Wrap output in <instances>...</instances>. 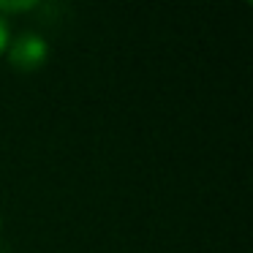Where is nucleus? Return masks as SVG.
Listing matches in <instances>:
<instances>
[{
  "label": "nucleus",
  "instance_id": "f257e3e1",
  "mask_svg": "<svg viewBox=\"0 0 253 253\" xmlns=\"http://www.w3.org/2000/svg\"><path fill=\"white\" fill-rule=\"evenodd\" d=\"M49 57V46H46L44 36L33 33H19L14 41H8V60L17 71H36L41 68Z\"/></svg>",
  "mask_w": 253,
  "mask_h": 253
},
{
  "label": "nucleus",
  "instance_id": "f03ea898",
  "mask_svg": "<svg viewBox=\"0 0 253 253\" xmlns=\"http://www.w3.org/2000/svg\"><path fill=\"white\" fill-rule=\"evenodd\" d=\"M28 8H36V0H25V3H3L0 0V11H28Z\"/></svg>",
  "mask_w": 253,
  "mask_h": 253
},
{
  "label": "nucleus",
  "instance_id": "7ed1b4c3",
  "mask_svg": "<svg viewBox=\"0 0 253 253\" xmlns=\"http://www.w3.org/2000/svg\"><path fill=\"white\" fill-rule=\"evenodd\" d=\"M8 41H11V33H8V22H6V17H0V55L6 52Z\"/></svg>",
  "mask_w": 253,
  "mask_h": 253
}]
</instances>
